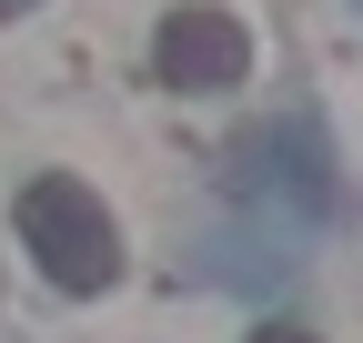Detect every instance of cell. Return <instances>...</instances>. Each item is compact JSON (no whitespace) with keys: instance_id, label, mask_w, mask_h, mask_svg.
<instances>
[{"instance_id":"6da1fadb","label":"cell","mask_w":363,"mask_h":343,"mask_svg":"<svg viewBox=\"0 0 363 343\" xmlns=\"http://www.w3.org/2000/svg\"><path fill=\"white\" fill-rule=\"evenodd\" d=\"M21 242H30V263L51 273L61 293H101L121 273V232H111V212L91 182H71V172H40V182L21 192Z\"/></svg>"},{"instance_id":"7a4b0ae2","label":"cell","mask_w":363,"mask_h":343,"mask_svg":"<svg viewBox=\"0 0 363 343\" xmlns=\"http://www.w3.org/2000/svg\"><path fill=\"white\" fill-rule=\"evenodd\" d=\"M152 61H162L172 91H233V81L252 71V40H242L233 11H202V0H192V11H172V21H162Z\"/></svg>"},{"instance_id":"3957f363","label":"cell","mask_w":363,"mask_h":343,"mask_svg":"<svg viewBox=\"0 0 363 343\" xmlns=\"http://www.w3.org/2000/svg\"><path fill=\"white\" fill-rule=\"evenodd\" d=\"M242 182L252 192H283V202H303V212H343V182H333V162H323V142H313V121H283V132H262V142H242Z\"/></svg>"},{"instance_id":"277c9868","label":"cell","mask_w":363,"mask_h":343,"mask_svg":"<svg viewBox=\"0 0 363 343\" xmlns=\"http://www.w3.org/2000/svg\"><path fill=\"white\" fill-rule=\"evenodd\" d=\"M252 343H323V333H303V323H262Z\"/></svg>"},{"instance_id":"5b68a950","label":"cell","mask_w":363,"mask_h":343,"mask_svg":"<svg viewBox=\"0 0 363 343\" xmlns=\"http://www.w3.org/2000/svg\"><path fill=\"white\" fill-rule=\"evenodd\" d=\"M0 11H21V0H0Z\"/></svg>"}]
</instances>
